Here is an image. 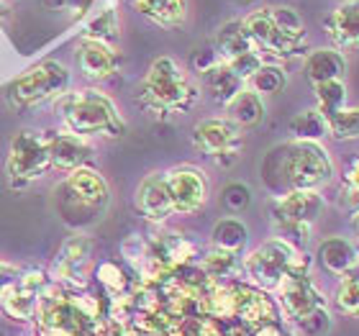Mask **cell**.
<instances>
[{"label":"cell","mask_w":359,"mask_h":336,"mask_svg":"<svg viewBox=\"0 0 359 336\" xmlns=\"http://www.w3.org/2000/svg\"><path fill=\"white\" fill-rule=\"evenodd\" d=\"M269 193L285 195L290 190H318L334 180V159L323 144L285 142L267 152L259 165Z\"/></svg>","instance_id":"1"},{"label":"cell","mask_w":359,"mask_h":336,"mask_svg":"<svg viewBox=\"0 0 359 336\" xmlns=\"http://www.w3.org/2000/svg\"><path fill=\"white\" fill-rule=\"evenodd\" d=\"M54 111L60 113L65 131L83 136V139H90V136L121 139L128 131L118 105L100 90L88 88L77 93H65L54 100Z\"/></svg>","instance_id":"2"},{"label":"cell","mask_w":359,"mask_h":336,"mask_svg":"<svg viewBox=\"0 0 359 336\" xmlns=\"http://www.w3.org/2000/svg\"><path fill=\"white\" fill-rule=\"evenodd\" d=\"M201 88L187 77L172 57H159L149 65L139 88V100L159 116H182L198 103Z\"/></svg>","instance_id":"3"},{"label":"cell","mask_w":359,"mask_h":336,"mask_svg":"<svg viewBox=\"0 0 359 336\" xmlns=\"http://www.w3.org/2000/svg\"><path fill=\"white\" fill-rule=\"evenodd\" d=\"M108 203H111V187L103 175L93 167H77L62 180L57 208L65 224H69L72 229L97 224L105 216Z\"/></svg>","instance_id":"4"},{"label":"cell","mask_w":359,"mask_h":336,"mask_svg":"<svg viewBox=\"0 0 359 336\" xmlns=\"http://www.w3.org/2000/svg\"><path fill=\"white\" fill-rule=\"evenodd\" d=\"M308 264L311 262L303 254V249L280 236H272L241 260V272L249 277L252 288L262 293H275L290 275L308 272Z\"/></svg>","instance_id":"5"},{"label":"cell","mask_w":359,"mask_h":336,"mask_svg":"<svg viewBox=\"0 0 359 336\" xmlns=\"http://www.w3.org/2000/svg\"><path fill=\"white\" fill-rule=\"evenodd\" d=\"M275 293L283 306V314L290 318V323L298 326L300 336H321L331 329L326 295H323L321 285L308 272L290 275Z\"/></svg>","instance_id":"6"},{"label":"cell","mask_w":359,"mask_h":336,"mask_svg":"<svg viewBox=\"0 0 359 336\" xmlns=\"http://www.w3.org/2000/svg\"><path fill=\"white\" fill-rule=\"evenodd\" d=\"M326 201L318 190H290L277 195L269 206V224L277 236L290 244H306L311 239L316 221L323 216Z\"/></svg>","instance_id":"7"},{"label":"cell","mask_w":359,"mask_h":336,"mask_svg":"<svg viewBox=\"0 0 359 336\" xmlns=\"http://www.w3.org/2000/svg\"><path fill=\"white\" fill-rule=\"evenodd\" d=\"M69 83H72V75L62 62L44 60L8 83V105L15 111H29V108H36V105H44L65 95Z\"/></svg>","instance_id":"8"},{"label":"cell","mask_w":359,"mask_h":336,"mask_svg":"<svg viewBox=\"0 0 359 336\" xmlns=\"http://www.w3.org/2000/svg\"><path fill=\"white\" fill-rule=\"evenodd\" d=\"M52 170L49 152H46L44 134H39L34 128H23L11 139V149L6 159V175L11 187L21 190L31 185L34 180H41L46 172Z\"/></svg>","instance_id":"9"},{"label":"cell","mask_w":359,"mask_h":336,"mask_svg":"<svg viewBox=\"0 0 359 336\" xmlns=\"http://www.w3.org/2000/svg\"><path fill=\"white\" fill-rule=\"evenodd\" d=\"M193 144L195 149L203 152L205 157L226 167L239 159L241 147H244V134L226 116L224 119L221 116L218 119H203L193 128Z\"/></svg>","instance_id":"10"},{"label":"cell","mask_w":359,"mask_h":336,"mask_svg":"<svg viewBox=\"0 0 359 336\" xmlns=\"http://www.w3.org/2000/svg\"><path fill=\"white\" fill-rule=\"evenodd\" d=\"M241 26L247 31V36L255 44V52L262 57H272V60H292V57H306V41H295L287 34L277 29L272 18H269L267 8H257L252 13L241 18Z\"/></svg>","instance_id":"11"},{"label":"cell","mask_w":359,"mask_h":336,"mask_svg":"<svg viewBox=\"0 0 359 336\" xmlns=\"http://www.w3.org/2000/svg\"><path fill=\"white\" fill-rule=\"evenodd\" d=\"M49 290V277L41 269L18 272L13 283L0 295V314H6L11 321H31L41 308Z\"/></svg>","instance_id":"12"},{"label":"cell","mask_w":359,"mask_h":336,"mask_svg":"<svg viewBox=\"0 0 359 336\" xmlns=\"http://www.w3.org/2000/svg\"><path fill=\"white\" fill-rule=\"evenodd\" d=\"M165 177L167 195L172 203V213L190 216L195 210H201L210 198V182L205 172L195 165H177L162 172Z\"/></svg>","instance_id":"13"},{"label":"cell","mask_w":359,"mask_h":336,"mask_svg":"<svg viewBox=\"0 0 359 336\" xmlns=\"http://www.w3.org/2000/svg\"><path fill=\"white\" fill-rule=\"evenodd\" d=\"M90 254H93V239H88L85 234L69 236L54 260V280L72 288H83L90 277Z\"/></svg>","instance_id":"14"},{"label":"cell","mask_w":359,"mask_h":336,"mask_svg":"<svg viewBox=\"0 0 359 336\" xmlns=\"http://www.w3.org/2000/svg\"><path fill=\"white\" fill-rule=\"evenodd\" d=\"M44 144L49 152V162L54 170L72 172L77 167H88V159L93 154L88 139L69 131H44Z\"/></svg>","instance_id":"15"},{"label":"cell","mask_w":359,"mask_h":336,"mask_svg":"<svg viewBox=\"0 0 359 336\" xmlns=\"http://www.w3.org/2000/svg\"><path fill=\"white\" fill-rule=\"evenodd\" d=\"M75 57H77L80 75L88 77V80H95V83L113 77L118 72V65H121L118 52L111 44L93 41V39H80Z\"/></svg>","instance_id":"16"},{"label":"cell","mask_w":359,"mask_h":336,"mask_svg":"<svg viewBox=\"0 0 359 336\" xmlns=\"http://www.w3.org/2000/svg\"><path fill=\"white\" fill-rule=\"evenodd\" d=\"M136 208L151 224H165L167 218L175 216L162 172H149L139 182V187H136Z\"/></svg>","instance_id":"17"},{"label":"cell","mask_w":359,"mask_h":336,"mask_svg":"<svg viewBox=\"0 0 359 336\" xmlns=\"http://www.w3.org/2000/svg\"><path fill=\"white\" fill-rule=\"evenodd\" d=\"M326 36L331 44L337 46V52H352L359 39V3L346 0L339 8L331 11L326 18Z\"/></svg>","instance_id":"18"},{"label":"cell","mask_w":359,"mask_h":336,"mask_svg":"<svg viewBox=\"0 0 359 336\" xmlns=\"http://www.w3.org/2000/svg\"><path fill=\"white\" fill-rule=\"evenodd\" d=\"M316 260L331 277H346L357 272V247L346 236H329L316 249Z\"/></svg>","instance_id":"19"},{"label":"cell","mask_w":359,"mask_h":336,"mask_svg":"<svg viewBox=\"0 0 359 336\" xmlns=\"http://www.w3.org/2000/svg\"><path fill=\"white\" fill-rule=\"evenodd\" d=\"M201 85H203V90L208 93L210 100L218 105H224V108L236 93H241V90L247 88V83H244V80H241V77L221 60L213 62L208 69H203Z\"/></svg>","instance_id":"20"},{"label":"cell","mask_w":359,"mask_h":336,"mask_svg":"<svg viewBox=\"0 0 359 336\" xmlns=\"http://www.w3.org/2000/svg\"><path fill=\"white\" fill-rule=\"evenodd\" d=\"M134 8L162 29H177L187 21V0H134Z\"/></svg>","instance_id":"21"},{"label":"cell","mask_w":359,"mask_h":336,"mask_svg":"<svg viewBox=\"0 0 359 336\" xmlns=\"http://www.w3.org/2000/svg\"><path fill=\"white\" fill-rule=\"evenodd\" d=\"M346 72L344 54L337 49H313L306 54V75L313 85L326 80H341Z\"/></svg>","instance_id":"22"},{"label":"cell","mask_w":359,"mask_h":336,"mask_svg":"<svg viewBox=\"0 0 359 336\" xmlns=\"http://www.w3.org/2000/svg\"><path fill=\"white\" fill-rule=\"evenodd\" d=\"M264 113V100L257 93H252L249 88H244L241 93L226 103V119L233 121L239 128H249V126H257V123H262Z\"/></svg>","instance_id":"23"},{"label":"cell","mask_w":359,"mask_h":336,"mask_svg":"<svg viewBox=\"0 0 359 336\" xmlns=\"http://www.w3.org/2000/svg\"><path fill=\"white\" fill-rule=\"evenodd\" d=\"M216 49H218V60L221 62H233L239 57H247V54H257L252 39L247 36V31L241 26V21H229L226 26H221L216 36Z\"/></svg>","instance_id":"24"},{"label":"cell","mask_w":359,"mask_h":336,"mask_svg":"<svg viewBox=\"0 0 359 336\" xmlns=\"http://www.w3.org/2000/svg\"><path fill=\"white\" fill-rule=\"evenodd\" d=\"M247 241H249V229L239 218H221L213 226V231H210V244L216 249H224V252H231V254L244 252Z\"/></svg>","instance_id":"25"},{"label":"cell","mask_w":359,"mask_h":336,"mask_svg":"<svg viewBox=\"0 0 359 336\" xmlns=\"http://www.w3.org/2000/svg\"><path fill=\"white\" fill-rule=\"evenodd\" d=\"M287 131H290L292 142H316V144H321V139H326V136H329L326 119H323L316 108L295 113V116L290 119V123H287Z\"/></svg>","instance_id":"26"},{"label":"cell","mask_w":359,"mask_h":336,"mask_svg":"<svg viewBox=\"0 0 359 336\" xmlns=\"http://www.w3.org/2000/svg\"><path fill=\"white\" fill-rule=\"evenodd\" d=\"M121 36V15L116 8H105L95 18H90L88 26L83 29L80 39H93V41H103V44H113Z\"/></svg>","instance_id":"27"},{"label":"cell","mask_w":359,"mask_h":336,"mask_svg":"<svg viewBox=\"0 0 359 336\" xmlns=\"http://www.w3.org/2000/svg\"><path fill=\"white\" fill-rule=\"evenodd\" d=\"M285 85H287V72H285L280 65H262V67L247 80V88L252 90V93H257L259 98L277 95V93L285 90Z\"/></svg>","instance_id":"28"},{"label":"cell","mask_w":359,"mask_h":336,"mask_svg":"<svg viewBox=\"0 0 359 336\" xmlns=\"http://www.w3.org/2000/svg\"><path fill=\"white\" fill-rule=\"evenodd\" d=\"M313 93H316V103H318L316 111L321 113L323 119L331 116V113H337L339 108H344L346 95H349V93H346L344 77H341V80H326V83L313 85Z\"/></svg>","instance_id":"29"},{"label":"cell","mask_w":359,"mask_h":336,"mask_svg":"<svg viewBox=\"0 0 359 336\" xmlns=\"http://www.w3.org/2000/svg\"><path fill=\"white\" fill-rule=\"evenodd\" d=\"M201 269L208 275V280H226V277H233L241 269L239 254L224 252V249H210L205 257H203Z\"/></svg>","instance_id":"30"},{"label":"cell","mask_w":359,"mask_h":336,"mask_svg":"<svg viewBox=\"0 0 359 336\" xmlns=\"http://www.w3.org/2000/svg\"><path fill=\"white\" fill-rule=\"evenodd\" d=\"M326 128L337 142H354L359 134V111L354 105L339 108L337 113L326 116Z\"/></svg>","instance_id":"31"},{"label":"cell","mask_w":359,"mask_h":336,"mask_svg":"<svg viewBox=\"0 0 359 336\" xmlns=\"http://www.w3.org/2000/svg\"><path fill=\"white\" fill-rule=\"evenodd\" d=\"M269 18L277 29L287 34L295 41H306V23H303V15L295 11L292 6H269L267 8Z\"/></svg>","instance_id":"32"},{"label":"cell","mask_w":359,"mask_h":336,"mask_svg":"<svg viewBox=\"0 0 359 336\" xmlns=\"http://www.w3.org/2000/svg\"><path fill=\"white\" fill-rule=\"evenodd\" d=\"M334 308L341 316H357L359 314V280L357 272L346 277H339V285L334 290Z\"/></svg>","instance_id":"33"},{"label":"cell","mask_w":359,"mask_h":336,"mask_svg":"<svg viewBox=\"0 0 359 336\" xmlns=\"http://www.w3.org/2000/svg\"><path fill=\"white\" fill-rule=\"evenodd\" d=\"M221 203L229 213H241L252 206V190H249L247 182H226L224 190H221Z\"/></svg>","instance_id":"34"},{"label":"cell","mask_w":359,"mask_h":336,"mask_svg":"<svg viewBox=\"0 0 359 336\" xmlns=\"http://www.w3.org/2000/svg\"><path fill=\"white\" fill-rule=\"evenodd\" d=\"M97 280H100L111 293H121L126 288V272H123L116 262H103V264L97 267Z\"/></svg>","instance_id":"35"},{"label":"cell","mask_w":359,"mask_h":336,"mask_svg":"<svg viewBox=\"0 0 359 336\" xmlns=\"http://www.w3.org/2000/svg\"><path fill=\"white\" fill-rule=\"evenodd\" d=\"M41 6L46 11H57V13H72V15H83L93 0H41Z\"/></svg>","instance_id":"36"},{"label":"cell","mask_w":359,"mask_h":336,"mask_svg":"<svg viewBox=\"0 0 359 336\" xmlns=\"http://www.w3.org/2000/svg\"><path fill=\"white\" fill-rule=\"evenodd\" d=\"M15 277H18V269H15L13 264H8L6 260H0V295H3V290L13 283Z\"/></svg>","instance_id":"37"},{"label":"cell","mask_w":359,"mask_h":336,"mask_svg":"<svg viewBox=\"0 0 359 336\" xmlns=\"http://www.w3.org/2000/svg\"><path fill=\"white\" fill-rule=\"evenodd\" d=\"M6 18H8V6L3 3V0H0V23L6 21Z\"/></svg>","instance_id":"38"},{"label":"cell","mask_w":359,"mask_h":336,"mask_svg":"<svg viewBox=\"0 0 359 336\" xmlns=\"http://www.w3.org/2000/svg\"><path fill=\"white\" fill-rule=\"evenodd\" d=\"M239 3H252V0H239Z\"/></svg>","instance_id":"39"}]
</instances>
